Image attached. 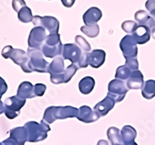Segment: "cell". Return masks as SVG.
I'll use <instances>...</instances> for the list:
<instances>
[{
    "mask_svg": "<svg viewBox=\"0 0 155 145\" xmlns=\"http://www.w3.org/2000/svg\"><path fill=\"white\" fill-rule=\"evenodd\" d=\"M78 114V109L71 106H49L44 111L43 120L48 124H53L57 120L74 118Z\"/></svg>",
    "mask_w": 155,
    "mask_h": 145,
    "instance_id": "6da1fadb",
    "label": "cell"
},
{
    "mask_svg": "<svg viewBox=\"0 0 155 145\" xmlns=\"http://www.w3.org/2000/svg\"><path fill=\"white\" fill-rule=\"evenodd\" d=\"M24 127L27 129L28 133V140L30 143H37L43 141L48 137V133L51 131L49 124L44 122V120L41 123L36 121H30L25 124Z\"/></svg>",
    "mask_w": 155,
    "mask_h": 145,
    "instance_id": "7a4b0ae2",
    "label": "cell"
},
{
    "mask_svg": "<svg viewBox=\"0 0 155 145\" xmlns=\"http://www.w3.org/2000/svg\"><path fill=\"white\" fill-rule=\"evenodd\" d=\"M27 54L30 58L29 66L30 70L39 73H48L50 64L44 58V54L41 51V48L34 49L28 48Z\"/></svg>",
    "mask_w": 155,
    "mask_h": 145,
    "instance_id": "3957f363",
    "label": "cell"
},
{
    "mask_svg": "<svg viewBox=\"0 0 155 145\" xmlns=\"http://www.w3.org/2000/svg\"><path fill=\"white\" fill-rule=\"evenodd\" d=\"M27 99H23L17 96L7 98L4 101L5 115L9 120H13L19 115L20 110L24 106Z\"/></svg>",
    "mask_w": 155,
    "mask_h": 145,
    "instance_id": "277c9868",
    "label": "cell"
},
{
    "mask_svg": "<svg viewBox=\"0 0 155 145\" xmlns=\"http://www.w3.org/2000/svg\"><path fill=\"white\" fill-rule=\"evenodd\" d=\"M128 90V88L124 81L115 78L109 81L108 85L107 96L113 98L116 103H120L124 100Z\"/></svg>",
    "mask_w": 155,
    "mask_h": 145,
    "instance_id": "5b68a950",
    "label": "cell"
},
{
    "mask_svg": "<svg viewBox=\"0 0 155 145\" xmlns=\"http://www.w3.org/2000/svg\"><path fill=\"white\" fill-rule=\"evenodd\" d=\"M32 23L35 27H44L50 34H58L60 28L59 21L55 17L51 16H34Z\"/></svg>",
    "mask_w": 155,
    "mask_h": 145,
    "instance_id": "8992f818",
    "label": "cell"
},
{
    "mask_svg": "<svg viewBox=\"0 0 155 145\" xmlns=\"http://www.w3.org/2000/svg\"><path fill=\"white\" fill-rule=\"evenodd\" d=\"M47 37L46 30L42 27H35L32 29L28 37V46L30 48L39 49L44 44Z\"/></svg>",
    "mask_w": 155,
    "mask_h": 145,
    "instance_id": "52a82bcc",
    "label": "cell"
},
{
    "mask_svg": "<svg viewBox=\"0 0 155 145\" xmlns=\"http://www.w3.org/2000/svg\"><path fill=\"white\" fill-rule=\"evenodd\" d=\"M120 48L126 59L137 58L138 54L137 44L134 41L132 35H126L120 43Z\"/></svg>",
    "mask_w": 155,
    "mask_h": 145,
    "instance_id": "ba28073f",
    "label": "cell"
},
{
    "mask_svg": "<svg viewBox=\"0 0 155 145\" xmlns=\"http://www.w3.org/2000/svg\"><path fill=\"white\" fill-rule=\"evenodd\" d=\"M9 59H11L16 64L20 66L23 72H32L30 66H29L30 58H29L27 52L24 51L23 50L19 49V48H13L10 57H9Z\"/></svg>",
    "mask_w": 155,
    "mask_h": 145,
    "instance_id": "9c48e42d",
    "label": "cell"
},
{
    "mask_svg": "<svg viewBox=\"0 0 155 145\" xmlns=\"http://www.w3.org/2000/svg\"><path fill=\"white\" fill-rule=\"evenodd\" d=\"M82 53V51L75 44H65L63 45L62 58L65 60H69L72 64H78Z\"/></svg>",
    "mask_w": 155,
    "mask_h": 145,
    "instance_id": "30bf717a",
    "label": "cell"
},
{
    "mask_svg": "<svg viewBox=\"0 0 155 145\" xmlns=\"http://www.w3.org/2000/svg\"><path fill=\"white\" fill-rule=\"evenodd\" d=\"M100 116L96 111L92 110L88 106H82L78 109V114L76 118L81 122L90 124L97 121Z\"/></svg>",
    "mask_w": 155,
    "mask_h": 145,
    "instance_id": "8fae6325",
    "label": "cell"
},
{
    "mask_svg": "<svg viewBox=\"0 0 155 145\" xmlns=\"http://www.w3.org/2000/svg\"><path fill=\"white\" fill-rule=\"evenodd\" d=\"M116 103V102L113 98L107 96L95 105L94 107V110L99 113L100 117H105L114 108Z\"/></svg>",
    "mask_w": 155,
    "mask_h": 145,
    "instance_id": "7c38bea8",
    "label": "cell"
},
{
    "mask_svg": "<svg viewBox=\"0 0 155 145\" xmlns=\"http://www.w3.org/2000/svg\"><path fill=\"white\" fill-rule=\"evenodd\" d=\"M150 29L144 25H138L137 28L133 33L132 37L137 44H144L150 39Z\"/></svg>",
    "mask_w": 155,
    "mask_h": 145,
    "instance_id": "4fadbf2b",
    "label": "cell"
},
{
    "mask_svg": "<svg viewBox=\"0 0 155 145\" xmlns=\"http://www.w3.org/2000/svg\"><path fill=\"white\" fill-rule=\"evenodd\" d=\"M144 82L142 72L140 70H136L132 71L126 85L128 89H141L144 85Z\"/></svg>",
    "mask_w": 155,
    "mask_h": 145,
    "instance_id": "5bb4252c",
    "label": "cell"
},
{
    "mask_svg": "<svg viewBox=\"0 0 155 145\" xmlns=\"http://www.w3.org/2000/svg\"><path fill=\"white\" fill-rule=\"evenodd\" d=\"M102 17V12L99 8L91 7L83 15V21L85 25H95Z\"/></svg>",
    "mask_w": 155,
    "mask_h": 145,
    "instance_id": "9a60e30c",
    "label": "cell"
},
{
    "mask_svg": "<svg viewBox=\"0 0 155 145\" xmlns=\"http://www.w3.org/2000/svg\"><path fill=\"white\" fill-rule=\"evenodd\" d=\"M89 65L93 68H99L104 64L106 60V52L103 50L96 49L89 53Z\"/></svg>",
    "mask_w": 155,
    "mask_h": 145,
    "instance_id": "2e32d148",
    "label": "cell"
},
{
    "mask_svg": "<svg viewBox=\"0 0 155 145\" xmlns=\"http://www.w3.org/2000/svg\"><path fill=\"white\" fill-rule=\"evenodd\" d=\"M9 137L14 140L17 145H24L28 140V133L24 127L13 128L9 132Z\"/></svg>",
    "mask_w": 155,
    "mask_h": 145,
    "instance_id": "e0dca14e",
    "label": "cell"
},
{
    "mask_svg": "<svg viewBox=\"0 0 155 145\" xmlns=\"http://www.w3.org/2000/svg\"><path fill=\"white\" fill-rule=\"evenodd\" d=\"M16 96L23 99L34 98L36 96L34 93V85H32L30 81H23L18 88Z\"/></svg>",
    "mask_w": 155,
    "mask_h": 145,
    "instance_id": "ac0fdd59",
    "label": "cell"
},
{
    "mask_svg": "<svg viewBox=\"0 0 155 145\" xmlns=\"http://www.w3.org/2000/svg\"><path fill=\"white\" fill-rule=\"evenodd\" d=\"M64 71H65V67H64L63 58L60 56L54 58L53 61L50 64L49 69H48V73H50L51 76L61 74L64 72Z\"/></svg>",
    "mask_w": 155,
    "mask_h": 145,
    "instance_id": "d6986e66",
    "label": "cell"
},
{
    "mask_svg": "<svg viewBox=\"0 0 155 145\" xmlns=\"http://www.w3.org/2000/svg\"><path fill=\"white\" fill-rule=\"evenodd\" d=\"M41 51L44 57H46L48 58H56L62 54L63 44L62 43H61L56 46H48L44 44L41 47Z\"/></svg>",
    "mask_w": 155,
    "mask_h": 145,
    "instance_id": "ffe728a7",
    "label": "cell"
},
{
    "mask_svg": "<svg viewBox=\"0 0 155 145\" xmlns=\"http://www.w3.org/2000/svg\"><path fill=\"white\" fill-rule=\"evenodd\" d=\"M95 81L92 77L86 76L83 78L78 83V89L83 95H88L95 88Z\"/></svg>",
    "mask_w": 155,
    "mask_h": 145,
    "instance_id": "44dd1931",
    "label": "cell"
},
{
    "mask_svg": "<svg viewBox=\"0 0 155 145\" xmlns=\"http://www.w3.org/2000/svg\"><path fill=\"white\" fill-rule=\"evenodd\" d=\"M121 136L124 143H130L137 137V130L132 126L126 125L121 130Z\"/></svg>",
    "mask_w": 155,
    "mask_h": 145,
    "instance_id": "7402d4cb",
    "label": "cell"
},
{
    "mask_svg": "<svg viewBox=\"0 0 155 145\" xmlns=\"http://www.w3.org/2000/svg\"><path fill=\"white\" fill-rule=\"evenodd\" d=\"M107 137L112 145H122L124 143L121 132L117 127H111L107 130Z\"/></svg>",
    "mask_w": 155,
    "mask_h": 145,
    "instance_id": "603a6c76",
    "label": "cell"
},
{
    "mask_svg": "<svg viewBox=\"0 0 155 145\" xmlns=\"http://www.w3.org/2000/svg\"><path fill=\"white\" fill-rule=\"evenodd\" d=\"M141 93L144 99H151L155 97V81L147 80L144 82L143 88L141 89Z\"/></svg>",
    "mask_w": 155,
    "mask_h": 145,
    "instance_id": "cb8c5ba5",
    "label": "cell"
},
{
    "mask_svg": "<svg viewBox=\"0 0 155 145\" xmlns=\"http://www.w3.org/2000/svg\"><path fill=\"white\" fill-rule=\"evenodd\" d=\"M18 19L22 23H27L33 21L34 16L32 14V11L28 6H25L22 8L18 12Z\"/></svg>",
    "mask_w": 155,
    "mask_h": 145,
    "instance_id": "d4e9b609",
    "label": "cell"
},
{
    "mask_svg": "<svg viewBox=\"0 0 155 145\" xmlns=\"http://www.w3.org/2000/svg\"><path fill=\"white\" fill-rule=\"evenodd\" d=\"M81 31L87 37L90 38H94L99 35V27L98 24L89 25V26L85 25L81 27Z\"/></svg>",
    "mask_w": 155,
    "mask_h": 145,
    "instance_id": "484cf974",
    "label": "cell"
},
{
    "mask_svg": "<svg viewBox=\"0 0 155 145\" xmlns=\"http://www.w3.org/2000/svg\"><path fill=\"white\" fill-rule=\"evenodd\" d=\"M131 73H132V71L124 64V65H121L117 68L115 78L122 80V81H126V80H128L129 78L130 77Z\"/></svg>",
    "mask_w": 155,
    "mask_h": 145,
    "instance_id": "4316f807",
    "label": "cell"
},
{
    "mask_svg": "<svg viewBox=\"0 0 155 145\" xmlns=\"http://www.w3.org/2000/svg\"><path fill=\"white\" fill-rule=\"evenodd\" d=\"M74 41H75V44L82 51V52H87V53H88L90 51L91 45L89 44V43L84 37L80 35H77L75 37V38H74Z\"/></svg>",
    "mask_w": 155,
    "mask_h": 145,
    "instance_id": "83f0119b",
    "label": "cell"
},
{
    "mask_svg": "<svg viewBox=\"0 0 155 145\" xmlns=\"http://www.w3.org/2000/svg\"><path fill=\"white\" fill-rule=\"evenodd\" d=\"M137 23L132 20H126L122 23L121 27L124 31L130 34H133V33L136 30V29L138 27Z\"/></svg>",
    "mask_w": 155,
    "mask_h": 145,
    "instance_id": "f1b7e54d",
    "label": "cell"
},
{
    "mask_svg": "<svg viewBox=\"0 0 155 145\" xmlns=\"http://www.w3.org/2000/svg\"><path fill=\"white\" fill-rule=\"evenodd\" d=\"M78 69V68L77 65H75V64H71L68 66V68L64 71V83H68L71 81L72 77L75 74Z\"/></svg>",
    "mask_w": 155,
    "mask_h": 145,
    "instance_id": "f546056e",
    "label": "cell"
},
{
    "mask_svg": "<svg viewBox=\"0 0 155 145\" xmlns=\"http://www.w3.org/2000/svg\"><path fill=\"white\" fill-rule=\"evenodd\" d=\"M136 21H137L139 25H145L150 16L144 10H139L136 12L134 15Z\"/></svg>",
    "mask_w": 155,
    "mask_h": 145,
    "instance_id": "4dcf8cb0",
    "label": "cell"
},
{
    "mask_svg": "<svg viewBox=\"0 0 155 145\" xmlns=\"http://www.w3.org/2000/svg\"><path fill=\"white\" fill-rule=\"evenodd\" d=\"M61 43V41L60 34L58 33V34H50L49 35H48L44 44L48 45V46H56Z\"/></svg>",
    "mask_w": 155,
    "mask_h": 145,
    "instance_id": "1f68e13d",
    "label": "cell"
},
{
    "mask_svg": "<svg viewBox=\"0 0 155 145\" xmlns=\"http://www.w3.org/2000/svg\"><path fill=\"white\" fill-rule=\"evenodd\" d=\"M88 57H89V53L83 52L79 61L78 62V68H85L88 67L89 65V63H88L89 58H88Z\"/></svg>",
    "mask_w": 155,
    "mask_h": 145,
    "instance_id": "d6a6232c",
    "label": "cell"
},
{
    "mask_svg": "<svg viewBox=\"0 0 155 145\" xmlns=\"http://www.w3.org/2000/svg\"><path fill=\"white\" fill-rule=\"evenodd\" d=\"M125 65L127 66L131 71H136L138 70L139 68V63L137 59V58H130L126 59Z\"/></svg>",
    "mask_w": 155,
    "mask_h": 145,
    "instance_id": "836d02e7",
    "label": "cell"
},
{
    "mask_svg": "<svg viewBox=\"0 0 155 145\" xmlns=\"http://www.w3.org/2000/svg\"><path fill=\"white\" fill-rule=\"evenodd\" d=\"M46 90L47 86L44 84L37 83L36 85H34V93H35L36 96L41 97V96H44Z\"/></svg>",
    "mask_w": 155,
    "mask_h": 145,
    "instance_id": "e575fe53",
    "label": "cell"
},
{
    "mask_svg": "<svg viewBox=\"0 0 155 145\" xmlns=\"http://www.w3.org/2000/svg\"><path fill=\"white\" fill-rule=\"evenodd\" d=\"M12 5L14 11H16L18 13L22 8L27 6V4H26L24 0H12Z\"/></svg>",
    "mask_w": 155,
    "mask_h": 145,
    "instance_id": "d590c367",
    "label": "cell"
},
{
    "mask_svg": "<svg viewBox=\"0 0 155 145\" xmlns=\"http://www.w3.org/2000/svg\"><path fill=\"white\" fill-rule=\"evenodd\" d=\"M12 50H13V48L12 46H10V45L5 46L2 51V56L5 59H9L11 55V53L12 51Z\"/></svg>",
    "mask_w": 155,
    "mask_h": 145,
    "instance_id": "8d00e7d4",
    "label": "cell"
},
{
    "mask_svg": "<svg viewBox=\"0 0 155 145\" xmlns=\"http://www.w3.org/2000/svg\"><path fill=\"white\" fill-rule=\"evenodd\" d=\"M7 89V84H6L5 80H4L2 77H0V99H1V98H2V96H3L4 94L6 92Z\"/></svg>",
    "mask_w": 155,
    "mask_h": 145,
    "instance_id": "74e56055",
    "label": "cell"
},
{
    "mask_svg": "<svg viewBox=\"0 0 155 145\" xmlns=\"http://www.w3.org/2000/svg\"><path fill=\"white\" fill-rule=\"evenodd\" d=\"M145 7L149 12L155 11V0H147L145 3Z\"/></svg>",
    "mask_w": 155,
    "mask_h": 145,
    "instance_id": "f35d334b",
    "label": "cell"
},
{
    "mask_svg": "<svg viewBox=\"0 0 155 145\" xmlns=\"http://www.w3.org/2000/svg\"><path fill=\"white\" fill-rule=\"evenodd\" d=\"M61 1L63 5H64L67 8L71 7L75 2V0H61Z\"/></svg>",
    "mask_w": 155,
    "mask_h": 145,
    "instance_id": "ab89813d",
    "label": "cell"
},
{
    "mask_svg": "<svg viewBox=\"0 0 155 145\" xmlns=\"http://www.w3.org/2000/svg\"><path fill=\"white\" fill-rule=\"evenodd\" d=\"M2 143H3V145H17L16 142L12 140V139H11L10 137L7 138L6 140H4V141L2 142Z\"/></svg>",
    "mask_w": 155,
    "mask_h": 145,
    "instance_id": "60d3db41",
    "label": "cell"
},
{
    "mask_svg": "<svg viewBox=\"0 0 155 145\" xmlns=\"http://www.w3.org/2000/svg\"><path fill=\"white\" fill-rule=\"evenodd\" d=\"M5 105H4V103H2L1 99H0V115L2 114L3 113H5Z\"/></svg>",
    "mask_w": 155,
    "mask_h": 145,
    "instance_id": "b9f144b4",
    "label": "cell"
},
{
    "mask_svg": "<svg viewBox=\"0 0 155 145\" xmlns=\"http://www.w3.org/2000/svg\"><path fill=\"white\" fill-rule=\"evenodd\" d=\"M97 145H109V143H108L107 140H100L98 141Z\"/></svg>",
    "mask_w": 155,
    "mask_h": 145,
    "instance_id": "7bdbcfd3",
    "label": "cell"
},
{
    "mask_svg": "<svg viewBox=\"0 0 155 145\" xmlns=\"http://www.w3.org/2000/svg\"><path fill=\"white\" fill-rule=\"evenodd\" d=\"M122 145H138V144L136 143L135 141H134V142H132V143H123Z\"/></svg>",
    "mask_w": 155,
    "mask_h": 145,
    "instance_id": "ee69618b",
    "label": "cell"
},
{
    "mask_svg": "<svg viewBox=\"0 0 155 145\" xmlns=\"http://www.w3.org/2000/svg\"><path fill=\"white\" fill-rule=\"evenodd\" d=\"M152 37H153V38H154V39H155V32L153 33V34H152Z\"/></svg>",
    "mask_w": 155,
    "mask_h": 145,
    "instance_id": "f6af8a7d",
    "label": "cell"
},
{
    "mask_svg": "<svg viewBox=\"0 0 155 145\" xmlns=\"http://www.w3.org/2000/svg\"><path fill=\"white\" fill-rule=\"evenodd\" d=\"M0 145H3V143H1V142H0Z\"/></svg>",
    "mask_w": 155,
    "mask_h": 145,
    "instance_id": "bcb514c9",
    "label": "cell"
}]
</instances>
